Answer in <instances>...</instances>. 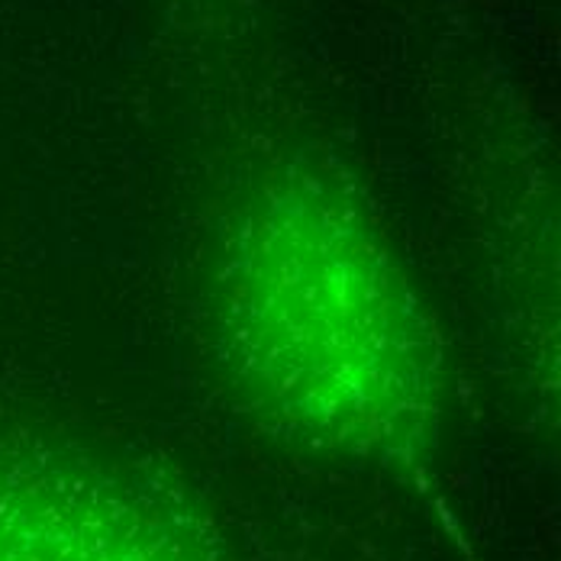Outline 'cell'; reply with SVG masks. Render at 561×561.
Returning a JSON list of instances; mask_svg holds the SVG:
<instances>
[{"instance_id":"1","label":"cell","mask_w":561,"mask_h":561,"mask_svg":"<svg viewBox=\"0 0 561 561\" xmlns=\"http://www.w3.org/2000/svg\"><path fill=\"white\" fill-rule=\"evenodd\" d=\"M224 284L236 375L294 439L378 465L430 451L439 348L375 229L280 194L236 229Z\"/></svg>"},{"instance_id":"2","label":"cell","mask_w":561,"mask_h":561,"mask_svg":"<svg viewBox=\"0 0 561 561\" xmlns=\"http://www.w3.org/2000/svg\"><path fill=\"white\" fill-rule=\"evenodd\" d=\"M0 561H214L159 491L84 465H0Z\"/></svg>"}]
</instances>
